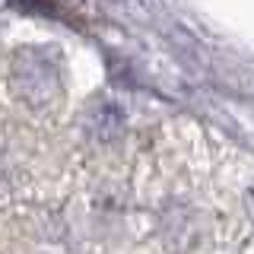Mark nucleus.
I'll use <instances>...</instances> for the list:
<instances>
[{"instance_id": "1", "label": "nucleus", "mask_w": 254, "mask_h": 254, "mask_svg": "<svg viewBox=\"0 0 254 254\" xmlns=\"http://www.w3.org/2000/svg\"><path fill=\"white\" fill-rule=\"evenodd\" d=\"M10 83H13L16 95L26 99L29 105H48V102L58 95V89H61L58 61H54L48 51L26 48V51H19L16 61H13Z\"/></svg>"}, {"instance_id": "3", "label": "nucleus", "mask_w": 254, "mask_h": 254, "mask_svg": "<svg viewBox=\"0 0 254 254\" xmlns=\"http://www.w3.org/2000/svg\"><path fill=\"white\" fill-rule=\"evenodd\" d=\"M245 200H248V210H251V216H254V185L248 188V197H245Z\"/></svg>"}, {"instance_id": "2", "label": "nucleus", "mask_w": 254, "mask_h": 254, "mask_svg": "<svg viewBox=\"0 0 254 254\" xmlns=\"http://www.w3.org/2000/svg\"><path fill=\"white\" fill-rule=\"evenodd\" d=\"M86 127V133L95 140H115L118 133L124 130V111L115 105V102H92L89 108H86V115L79 118Z\"/></svg>"}]
</instances>
